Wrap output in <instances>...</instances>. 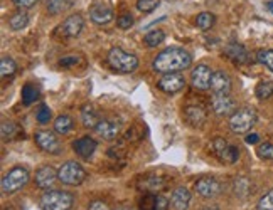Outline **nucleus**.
<instances>
[{"instance_id": "1", "label": "nucleus", "mask_w": 273, "mask_h": 210, "mask_svg": "<svg viewBox=\"0 0 273 210\" xmlns=\"http://www.w3.org/2000/svg\"><path fill=\"white\" fill-rule=\"evenodd\" d=\"M193 64V57L189 52L182 47H169L162 51L160 54L154 59L152 68L156 72L169 74V72H181L184 69L191 68Z\"/></svg>"}, {"instance_id": "2", "label": "nucleus", "mask_w": 273, "mask_h": 210, "mask_svg": "<svg viewBox=\"0 0 273 210\" xmlns=\"http://www.w3.org/2000/svg\"><path fill=\"white\" fill-rule=\"evenodd\" d=\"M107 63L113 71L121 72V74H128L133 72L138 68V59L135 54L125 51L121 47H113L110 49L108 56H107Z\"/></svg>"}, {"instance_id": "3", "label": "nucleus", "mask_w": 273, "mask_h": 210, "mask_svg": "<svg viewBox=\"0 0 273 210\" xmlns=\"http://www.w3.org/2000/svg\"><path fill=\"white\" fill-rule=\"evenodd\" d=\"M42 210H71L75 205V195L66 190H47L39 202Z\"/></svg>"}, {"instance_id": "4", "label": "nucleus", "mask_w": 273, "mask_h": 210, "mask_svg": "<svg viewBox=\"0 0 273 210\" xmlns=\"http://www.w3.org/2000/svg\"><path fill=\"white\" fill-rule=\"evenodd\" d=\"M256 119H258L256 111L250 106H244V108L236 109L230 116V128L236 135H244L253 128Z\"/></svg>"}, {"instance_id": "5", "label": "nucleus", "mask_w": 273, "mask_h": 210, "mask_svg": "<svg viewBox=\"0 0 273 210\" xmlns=\"http://www.w3.org/2000/svg\"><path fill=\"white\" fill-rule=\"evenodd\" d=\"M31 174L27 168L24 167H15L12 170L7 172L2 178V190L3 193H15L19 192L20 188H24L27 183H29Z\"/></svg>"}, {"instance_id": "6", "label": "nucleus", "mask_w": 273, "mask_h": 210, "mask_svg": "<svg viewBox=\"0 0 273 210\" xmlns=\"http://www.w3.org/2000/svg\"><path fill=\"white\" fill-rule=\"evenodd\" d=\"M86 170L76 162H66L58 170L59 182H63L64 185H71V187L83 183L86 180Z\"/></svg>"}, {"instance_id": "7", "label": "nucleus", "mask_w": 273, "mask_h": 210, "mask_svg": "<svg viewBox=\"0 0 273 210\" xmlns=\"http://www.w3.org/2000/svg\"><path fill=\"white\" fill-rule=\"evenodd\" d=\"M213 153L216 155V158L219 160L221 163H228V165H233L238 162L239 158V150L233 145H230V143L226 141V140L223 138H216L213 141Z\"/></svg>"}, {"instance_id": "8", "label": "nucleus", "mask_w": 273, "mask_h": 210, "mask_svg": "<svg viewBox=\"0 0 273 210\" xmlns=\"http://www.w3.org/2000/svg\"><path fill=\"white\" fill-rule=\"evenodd\" d=\"M157 86L165 94H176L186 88V77L181 72H169L158 79Z\"/></svg>"}, {"instance_id": "9", "label": "nucleus", "mask_w": 273, "mask_h": 210, "mask_svg": "<svg viewBox=\"0 0 273 210\" xmlns=\"http://www.w3.org/2000/svg\"><path fill=\"white\" fill-rule=\"evenodd\" d=\"M213 71L207 64H197L191 71V84L199 91H206L211 88V79H213Z\"/></svg>"}, {"instance_id": "10", "label": "nucleus", "mask_w": 273, "mask_h": 210, "mask_svg": "<svg viewBox=\"0 0 273 210\" xmlns=\"http://www.w3.org/2000/svg\"><path fill=\"white\" fill-rule=\"evenodd\" d=\"M211 108L218 116H231L236 111V101L230 94H213L211 96Z\"/></svg>"}, {"instance_id": "11", "label": "nucleus", "mask_w": 273, "mask_h": 210, "mask_svg": "<svg viewBox=\"0 0 273 210\" xmlns=\"http://www.w3.org/2000/svg\"><path fill=\"white\" fill-rule=\"evenodd\" d=\"M194 188H195V193H199V195L204 197V199H214V197H218L223 190L221 183H219L214 176H201V178L195 182Z\"/></svg>"}, {"instance_id": "12", "label": "nucleus", "mask_w": 273, "mask_h": 210, "mask_svg": "<svg viewBox=\"0 0 273 210\" xmlns=\"http://www.w3.org/2000/svg\"><path fill=\"white\" fill-rule=\"evenodd\" d=\"M36 143L42 151L46 153H52V155H58L61 153V143L58 137L51 131H39L36 133Z\"/></svg>"}, {"instance_id": "13", "label": "nucleus", "mask_w": 273, "mask_h": 210, "mask_svg": "<svg viewBox=\"0 0 273 210\" xmlns=\"http://www.w3.org/2000/svg\"><path fill=\"white\" fill-rule=\"evenodd\" d=\"M84 27V19L81 14H73L59 26V32L64 37H78Z\"/></svg>"}, {"instance_id": "14", "label": "nucleus", "mask_w": 273, "mask_h": 210, "mask_svg": "<svg viewBox=\"0 0 273 210\" xmlns=\"http://www.w3.org/2000/svg\"><path fill=\"white\" fill-rule=\"evenodd\" d=\"M120 123H117L115 119H101L95 128L96 135L105 141H113L118 135H120Z\"/></svg>"}, {"instance_id": "15", "label": "nucleus", "mask_w": 273, "mask_h": 210, "mask_svg": "<svg viewBox=\"0 0 273 210\" xmlns=\"http://www.w3.org/2000/svg\"><path fill=\"white\" fill-rule=\"evenodd\" d=\"M165 180L160 175H144L138 178V188L147 193H158L164 190Z\"/></svg>"}, {"instance_id": "16", "label": "nucleus", "mask_w": 273, "mask_h": 210, "mask_svg": "<svg viewBox=\"0 0 273 210\" xmlns=\"http://www.w3.org/2000/svg\"><path fill=\"white\" fill-rule=\"evenodd\" d=\"M170 202L160 193H147L140 200V210H167Z\"/></svg>"}, {"instance_id": "17", "label": "nucleus", "mask_w": 273, "mask_h": 210, "mask_svg": "<svg viewBox=\"0 0 273 210\" xmlns=\"http://www.w3.org/2000/svg\"><path fill=\"white\" fill-rule=\"evenodd\" d=\"M184 118L191 126H194V128H201V126L204 125L207 114H206V111L202 106L191 105L184 109Z\"/></svg>"}, {"instance_id": "18", "label": "nucleus", "mask_w": 273, "mask_h": 210, "mask_svg": "<svg viewBox=\"0 0 273 210\" xmlns=\"http://www.w3.org/2000/svg\"><path fill=\"white\" fill-rule=\"evenodd\" d=\"M213 94H230L231 91V77L225 71H216L211 79Z\"/></svg>"}, {"instance_id": "19", "label": "nucleus", "mask_w": 273, "mask_h": 210, "mask_svg": "<svg viewBox=\"0 0 273 210\" xmlns=\"http://www.w3.org/2000/svg\"><path fill=\"white\" fill-rule=\"evenodd\" d=\"M56 180H59L58 172L52 167H42L36 172V183H38L39 188H44V190H46V188H51Z\"/></svg>"}, {"instance_id": "20", "label": "nucleus", "mask_w": 273, "mask_h": 210, "mask_svg": "<svg viewBox=\"0 0 273 210\" xmlns=\"http://www.w3.org/2000/svg\"><path fill=\"white\" fill-rule=\"evenodd\" d=\"M96 146H98L96 141L89 137H83L73 143V150H75V153L81 156V158H89V156L96 151Z\"/></svg>"}, {"instance_id": "21", "label": "nucleus", "mask_w": 273, "mask_h": 210, "mask_svg": "<svg viewBox=\"0 0 273 210\" xmlns=\"http://www.w3.org/2000/svg\"><path fill=\"white\" fill-rule=\"evenodd\" d=\"M170 205L176 210H187L191 205V192L186 187H177L170 197Z\"/></svg>"}, {"instance_id": "22", "label": "nucleus", "mask_w": 273, "mask_h": 210, "mask_svg": "<svg viewBox=\"0 0 273 210\" xmlns=\"http://www.w3.org/2000/svg\"><path fill=\"white\" fill-rule=\"evenodd\" d=\"M89 17L98 26H105L113 20V10L107 5H95L89 9Z\"/></svg>"}, {"instance_id": "23", "label": "nucleus", "mask_w": 273, "mask_h": 210, "mask_svg": "<svg viewBox=\"0 0 273 210\" xmlns=\"http://www.w3.org/2000/svg\"><path fill=\"white\" fill-rule=\"evenodd\" d=\"M225 52H226V56L236 64H244L248 61V51L244 49V46H241V44H238V42L228 44V46L225 47Z\"/></svg>"}, {"instance_id": "24", "label": "nucleus", "mask_w": 273, "mask_h": 210, "mask_svg": "<svg viewBox=\"0 0 273 210\" xmlns=\"http://www.w3.org/2000/svg\"><path fill=\"white\" fill-rule=\"evenodd\" d=\"M81 121H83V126L88 130H95L98 126V123L101 121L100 119V114H98V111L93 108L91 105H86L83 106V109H81Z\"/></svg>"}, {"instance_id": "25", "label": "nucleus", "mask_w": 273, "mask_h": 210, "mask_svg": "<svg viewBox=\"0 0 273 210\" xmlns=\"http://www.w3.org/2000/svg\"><path fill=\"white\" fill-rule=\"evenodd\" d=\"M75 5V0H47V12L51 15H58L68 12Z\"/></svg>"}, {"instance_id": "26", "label": "nucleus", "mask_w": 273, "mask_h": 210, "mask_svg": "<svg viewBox=\"0 0 273 210\" xmlns=\"http://www.w3.org/2000/svg\"><path fill=\"white\" fill-rule=\"evenodd\" d=\"M27 24H29V15L24 10L15 12V14L9 19V26L12 31H22V29L27 27Z\"/></svg>"}, {"instance_id": "27", "label": "nucleus", "mask_w": 273, "mask_h": 210, "mask_svg": "<svg viewBox=\"0 0 273 210\" xmlns=\"http://www.w3.org/2000/svg\"><path fill=\"white\" fill-rule=\"evenodd\" d=\"M73 126H75V121L69 116H66V114L58 116L54 121V130H56V133H59V135H68L69 131L73 130Z\"/></svg>"}, {"instance_id": "28", "label": "nucleus", "mask_w": 273, "mask_h": 210, "mask_svg": "<svg viewBox=\"0 0 273 210\" xmlns=\"http://www.w3.org/2000/svg\"><path fill=\"white\" fill-rule=\"evenodd\" d=\"M214 14L213 12H201V14L197 15V19H195V26H197L201 31H209L211 27L214 26Z\"/></svg>"}, {"instance_id": "29", "label": "nucleus", "mask_w": 273, "mask_h": 210, "mask_svg": "<svg viewBox=\"0 0 273 210\" xmlns=\"http://www.w3.org/2000/svg\"><path fill=\"white\" fill-rule=\"evenodd\" d=\"M164 39H165V34H164V31H160V29H156V31L147 32L145 37H144L145 44L149 47H157L158 44L164 42Z\"/></svg>"}, {"instance_id": "30", "label": "nucleus", "mask_w": 273, "mask_h": 210, "mask_svg": "<svg viewBox=\"0 0 273 210\" xmlns=\"http://www.w3.org/2000/svg\"><path fill=\"white\" fill-rule=\"evenodd\" d=\"M255 94L258 100H268V98L273 96V81H262L258 82L255 89Z\"/></svg>"}, {"instance_id": "31", "label": "nucleus", "mask_w": 273, "mask_h": 210, "mask_svg": "<svg viewBox=\"0 0 273 210\" xmlns=\"http://www.w3.org/2000/svg\"><path fill=\"white\" fill-rule=\"evenodd\" d=\"M15 71H17V64L14 63L12 57H2V63H0V74L2 77H9Z\"/></svg>"}, {"instance_id": "32", "label": "nucleus", "mask_w": 273, "mask_h": 210, "mask_svg": "<svg viewBox=\"0 0 273 210\" xmlns=\"http://www.w3.org/2000/svg\"><path fill=\"white\" fill-rule=\"evenodd\" d=\"M39 98V91L36 89V86L32 84H26L22 88V101L24 105H32L36 100Z\"/></svg>"}, {"instance_id": "33", "label": "nucleus", "mask_w": 273, "mask_h": 210, "mask_svg": "<svg viewBox=\"0 0 273 210\" xmlns=\"http://www.w3.org/2000/svg\"><path fill=\"white\" fill-rule=\"evenodd\" d=\"M256 59H258V63H262L265 68H268L273 72V49H262V51H258Z\"/></svg>"}, {"instance_id": "34", "label": "nucleus", "mask_w": 273, "mask_h": 210, "mask_svg": "<svg viewBox=\"0 0 273 210\" xmlns=\"http://www.w3.org/2000/svg\"><path fill=\"white\" fill-rule=\"evenodd\" d=\"M19 133H20V128L14 121H3L2 123V138L3 140H12Z\"/></svg>"}, {"instance_id": "35", "label": "nucleus", "mask_w": 273, "mask_h": 210, "mask_svg": "<svg viewBox=\"0 0 273 210\" xmlns=\"http://www.w3.org/2000/svg\"><path fill=\"white\" fill-rule=\"evenodd\" d=\"M250 188H251V183L248 178H238L234 182V192L238 197H246L251 192Z\"/></svg>"}, {"instance_id": "36", "label": "nucleus", "mask_w": 273, "mask_h": 210, "mask_svg": "<svg viewBox=\"0 0 273 210\" xmlns=\"http://www.w3.org/2000/svg\"><path fill=\"white\" fill-rule=\"evenodd\" d=\"M79 63H81V57L78 54H66L61 57L58 64L64 69H71V68H76Z\"/></svg>"}, {"instance_id": "37", "label": "nucleus", "mask_w": 273, "mask_h": 210, "mask_svg": "<svg viewBox=\"0 0 273 210\" xmlns=\"http://www.w3.org/2000/svg\"><path fill=\"white\" fill-rule=\"evenodd\" d=\"M160 0H137V9L144 14H150L158 7Z\"/></svg>"}, {"instance_id": "38", "label": "nucleus", "mask_w": 273, "mask_h": 210, "mask_svg": "<svg viewBox=\"0 0 273 210\" xmlns=\"http://www.w3.org/2000/svg\"><path fill=\"white\" fill-rule=\"evenodd\" d=\"M256 155L262 160H273V143H262L256 148Z\"/></svg>"}, {"instance_id": "39", "label": "nucleus", "mask_w": 273, "mask_h": 210, "mask_svg": "<svg viewBox=\"0 0 273 210\" xmlns=\"http://www.w3.org/2000/svg\"><path fill=\"white\" fill-rule=\"evenodd\" d=\"M256 210H273V188L260 199L258 205H256Z\"/></svg>"}, {"instance_id": "40", "label": "nucleus", "mask_w": 273, "mask_h": 210, "mask_svg": "<svg viewBox=\"0 0 273 210\" xmlns=\"http://www.w3.org/2000/svg\"><path fill=\"white\" fill-rule=\"evenodd\" d=\"M36 118H38L40 125H46V123H49V119H51V109L47 106H40L38 113H36Z\"/></svg>"}, {"instance_id": "41", "label": "nucleus", "mask_w": 273, "mask_h": 210, "mask_svg": "<svg viewBox=\"0 0 273 210\" xmlns=\"http://www.w3.org/2000/svg\"><path fill=\"white\" fill-rule=\"evenodd\" d=\"M133 22H135V20H133V17H132L130 14L120 15V17H118V20H117L118 27H120L121 31H127V29H130V27L133 26Z\"/></svg>"}, {"instance_id": "42", "label": "nucleus", "mask_w": 273, "mask_h": 210, "mask_svg": "<svg viewBox=\"0 0 273 210\" xmlns=\"http://www.w3.org/2000/svg\"><path fill=\"white\" fill-rule=\"evenodd\" d=\"M88 210H110L108 204L103 200H93L91 204H89Z\"/></svg>"}, {"instance_id": "43", "label": "nucleus", "mask_w": 273, "mask_h": 210, "mask_svg": "<svg viewBox=\"0 0 273 210\" xmlns=\"http://www.w3.org/2000/svg\"><path fill=\"white\" fill-rule=\"evenodd\" d=\"M12 2H14L19 9H31V7H34L36 3H38V0H12Z\"/></svg>"}, {"instance_id": "44", "label": "nucleus", "mask_w": 273, "mask_h": 210, "mask_svg": "<svg viewBox=\"0 0 273 210\" xmlns=\"http://www.w3.org/2000/svg\"><path fill=\"white\" fill-rule=\"evenodd\" d=\"M258 140H260L258 135L251 133V135H248V137H246V143H248V145H255V143H258Z\"/></svg>"}, {"instance_id": "45", "label": "nucleus", "mask_w": 273, "mask_h": 210, "mask_svg": "<svg viewBox=\"0 0 273 210\" xmlns=\"http://www.w3.org/2000/svg\"><path fill=\"white\" fill-rule=\"evenodd\" d=\"M202 210H219L218 205H207V207H204Z\"/></svg>"}, {"instance_id": "46", "label": "nucleus", "mask_w": 273, "mask_h": 210, "mask_svg": "<svg viewBox=\"0 0 273 210\" xmlns=\"http://www.w3.org/2000/svg\"><path fill=\"white\" fill-rule=\"evenodd\" d=\"M267 7L272 10V14H273V0H272V2H268V3H267Z\"/></svg>"}, {"instance_id": "47", "label": "nucleus", "mask_w": 273, "mask_h": 210, "mask_svg": "<svg viewBox=\"0 0 273 210\" xmlns=\"http://www.w3.org/2000/svg\"><path fill=\"white\" fill-rule=\"evenodd\" d=\"M117 210H133L132 207H118Z\"/></svg>"}, {"instance_id": "48", "label": "nucleus", "mask_w": 273, "mask_h": 210, "mask_svg": "<svg viewBox=\"0 0 273 210\" xmlns=\"http://www.w3.org/2000/svg\"><path fill=\"white\" fill-rule=\"evenodd\" d=\"M167 2H174V0H167Z\"/></svg>"}]
</instances>
